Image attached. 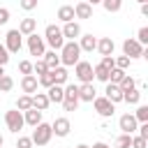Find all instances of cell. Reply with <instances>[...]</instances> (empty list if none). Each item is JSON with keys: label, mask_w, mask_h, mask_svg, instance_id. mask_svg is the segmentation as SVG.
Listing matches in <instances>:
<instances>
[{"label": "cell", "mask_w": 148, "mask_h": 148, "mask_svg": "<svg viewBox=\"0 0 148 148\" xmlns=\"http://www.w3.org/2000/svg\"><path fill=\"white\" fill-rule=\"evenodd\" d=\"M92 104H95V111H97L102 118H111V116H113V111H116V104H113V102H109L106 97H95V99H92Z\"/></svg>", "instance_id": "cell-8"}, {"label": "cell", "mask_w": 148, "mask_h": 148, "mask_svg": "<svg viewBox=\"0 0 148 148\" xmlns=\"http://www.w3.org/2000/svg\"><path fill=\"white\" fill-rule=\"evenodd\" d=\"M16 109L23 113V111H28V109H32V95H21L18 99H16Z\"/></svg>", "instance_id": "cell-28"}, {"label": "cell", "mask_w": 148, "mask_h": 148, "mask_svg": "<svg viewBox=\"0 0 148 148\" xmlns=\"http://www.w3.org/2000/svg\"><path fill=\"white\" fill-rule=\"evenodd\" d=\"M44 44H49L51 46V51H60L62 49V44H65V37H62V30L58 28V25H46V30H44Z\"/></svg>", "instance_id": "cell-2"}, {"label": "cell", "mask_w": 148, "mask_h": 148, "mask_svg": "<svg viewBox=\"0 0 148 148\" xmlns=\"http://www.w3.org/2000/svg\"><path fill=\"white\" fill-rule=\"evenodd\" d=\"M5 123H7V130L9 132H14V134H18L21 130H23V113L18 111V109H12V111H7L5 113Z\"/></svg>", "instance_id": "cell-4"}, {"label": "cell", "mask_w": 148, "mask_h": 148, "mask_svg": "<svg viewBox=\"0 0 148 148\" xmlns=\"http://www.w3.org/2000/svg\"><path fill=\"white\" fill-rule=\"evenodd\" d=\"M9 21V9L7 7H0V25H5Z\"/></svg>", "instance_id": "cell-46"}, {"label": "cell", "mask_w": 148, "mask_h": 148, "mask_svg": "<svg viewBox=\"0 0 148 148\" xmlns=\"http://www.w3.org/2000/svg\"><path fill=\"white\" fill-rule=\"evenodd\" d=\"M97 97V90L92 83H81L79 86V102H92Z\"/></svg>", "instance_id": "cell-14"}, {"label": "cell", "mask_w": 148, "mask_h": 148, "mask_svg": "<svg viewBox=\"0 0 148 148\" xmlns=\"http://www.w3.org/2000/svg\"><path fill=\"white\" fill-rule=\"evenodd\" d=\"M106 95V99L109 102H113V104H118V102H123V90H120V86H116V83H106V90H104Z\"/></svg>", "instance_id": "cell-17"}, {"label": "cell", "mask_w": 148, "mask_h": 148, "mask_svg": "<svg viewBox=\"0 0 148 148\" xmlns=\"http://www.w3.org/2000/svg\"><path fill=\"white\" fill-rule=\"evenodd\" d=\"M37 86H39V83H37V76H35V74H25V76L21 79V90H23L25 95H35V92H37Z\"/></svg>", "instance_id": "cell-13"}, {"label": "cell", "mask_w": 148, "mask_h": 148, "mask_svg": "<svg viewBox=\"0 0 148 148\" xmlns=\"http://www.w3.org/2000/svg\"><path fill=\"white\" fill-rule=\"evenodd\" d=\"M76 44H79L81 51H88V53H90V51H95V46H97V37H92V32H88V35H81Z\"/></svg>", "instance_id": "cell-16"}, {"label": "cell", "mask_w": 148, "mask_h": 148, "mask_svg": "<svg viewBox=\"0 0 148 148\" xmlns=\"http://www.w3.org/2000/svg\"><path fill=\"white\" fill-rule=\"evenodd\" d=\"M37 83H39V86H44V88H51V86H53V76H51V72H46V74L37 76Z\"/></svg>", "instance_id": "cell-37"}, {"label": "cell", "mask_w": 148, "mask_h": 148, "mask_svg": "<svg viewBox=\"0 0 148 148\" xmlns=\"http://www.w3.org/2000/svg\"><path fill=\"white\" fill-rule=\"evenodd\" d=\"M79 60H81V49H79V44H76V42H65L62 49H60V65L74 67Z\"/></svg>", "instance_id": "cell-1"}, {"label": "cell", "mask_w": 148, "mask_h": 148, "mask_svg": "<svg viewBox=\"0 0 148 148\" xmlns=\"http://www.w3.org/2000/svg\"><path fill=\"white\" fill-rule=\"evenodd\" d=\"M95 49L99 51V56H113V49H116V44H113V39H111V37H99Z\"/></svg>", "instance_id": "cell-15"}, {"label": "cell", "mask_w": 148, "mask_h": 148, "mask_svg": "<svg viewBox=\"0 0 148 148\" xmlns=\"http://www.w3.org/2000/svg\"><path fill=\"white\" fill-rule=\"evenodd\" d=\"M74 76L81 81V83H92V65L88 62V60H79L76 65H74Z\"/></svg>", "instance_id": "cell-5"}, {"label": "cell", "mask_w": 148, "mask_h": 148, "mask_svg": "<svg viewBox=\"0 0 148 148\" xmlns=\"http://www.w3.org/2000/svg\"><path fill=\"white\" fill-rule=\"evenodd\" d=\"M90 16H92V7L86 0L74 5V18H90Z\"/></svg>", "instance_id": "cell-18"}, {"label": "cell", "mask_w": 148, "mask_h": 148, "mask_svg": "<svg viewBox=\"0 0 148 148\" xmlns=\"http://www.w3.org/2000/svg\"><path fill=\"white\" fill-rule=\"evenodd\" d=\"M42 60H44V65L49 67V72L56 69V67H60V56H58L56 51H44V58H42Z\"/></svg>", "instance_id": "cell-22"}, {"label": "cell", "mask_w": 148, "mask_h": 148, "mask_svg": "<svg viewBox=\"0 0 148 148\" xmlns=\"http://www.w3.org/2000/svg\"><path fill=\"white\" fill-rule=\"evenodd\" d=\"M130 62H132V60H130L127 56H118V58H113V65H116L118 69H123V72L130 67Z\"/></svg>", "instance_id": "cell-34"}, {"label": "cell", "mask_w": 148, "mask_h": 148, "mask_svg": "<svg viewBox=\"0 0 148 148\" xmlns=\"http://www.w3.org/2000/svg\"><path fill=\"white\" fill-rule=\"evenodd\" d=\"M141 14H143V16H148V2H143V5H141Z\"/></svg>", "instance_id": "cell-49"}, {"label": "cell", "mask_w": 148, "mask_h": 148, "mask_svg": "<svg viewBox=\"0 0 148 148\" xmlns=\"http://www.w3.org/2000/svg\"><path fill=\"white\" fill-rule=\"evenodd\" d=\"M123 56H127L130 60L141 58V56H143V46H141L136 39H125V42H123Z\"/></svg>", "instance_id": "cell-9"}, {"label": "cell", "mask_w": 148, "mask_h": 148, "mask_svg": "<svg viewBox=\"0 0 148 148\" xmlns=\"http://www.w3.org/2000/svg\"><path fill=\"white\" fill-rule=\"evenodd\" d=\"M76 148H90V146H86V143H79V146H76Z\"/></svg>", "instance_id": "cell-51"}, {"label": "cell", "mask_w": 148, "mask_h": 148, "mask_svg": "<svg viewBox=\"0 0 148 148\" xmlns=\"http://www.w3.org/2000/svg\"><path fill=\"white\" fill-rule=\"evenodd\" d=\"M132 116L136 118V123H148V106L146 104H139L136 113H132Z\"/></svg>", "instance_id": "cell-31"}, {"label": "cell", "mask_w": 148, "mask_h": 148, "mask_svg": "<svg viewBox=\"0 0 148 148\" xmlns=\"http://www.w3.org/2000/svg\"><path fill=\"white\" fill-rule=\"evenodd\" d=\"M86 2H88L90 7H92V5H102V0H86Z\"/></svg>", "instance_id": "cell-50"}, {"label": "cell", "mask_w": 148, "mask_h": 148, "mask_svg": "<svg viewBox=\"0 0 148 148\" xmlns=\"http://www.w3.org/2000/svg\"><path fill=\"white\" fill-rule=\"evenodd\" d=\"M109 74H111V69H106V67H102V65H95V67H92V76H95L97 81L109 83Z\"/></svg>", "instance_id": "cell-27"}, {"label": "cell", "mask_w": 148, "mask_h": 148, "mask_svg": "<svg viewBox=\"0 0 148 148\" xmlns=\"http://www.w3.org/2000/svg\"><path fill=\"white\" fill-rule=\"evenodd\" d=\"M58 18H60L62 23L74 21V7H72V5H62V7L58 9Z\"/></svg>", "instance_id": "cell-25"}, {"label": "cell", "mask_w": 148, "mask_h": 148, "mask_svg": "<svg viewBox=\"0 0 148 148\" xmlns=\"http://www.w3.org/2000/svg\"><path fill=\"white\" fill-rule=\"evenodd\" d=\"M23 123L30 125V127L39 125V123H42V111H37V109H28V111H23Z\"/></svg>", "instance_id": "cell-19"}, {"label": "cell", "mask_w": 148, "mask_h": 148, "mask_svg": "<svg viewBox=\"0 0 148 148\" xmlns=\"http://www.w3.org/2000/svg\"><path fill=\"white\" fill-rule=\"evenodd\" d=\"M62 37H65V42H76V37H81L83 32H81V25L76 23V21H69V23H65L62 28Z\"/></svg>", "instance_id": "cell-10"}, {"label": "cell", "mask_w": 148, "mask_h": 148, "mask_svg": "<svg viewBox=\"0 0 148 148\" xmlns=\"http://www.w3.org/2000/svg\"><path fill=\"white\" fill-rule=\"evenodd\" d=\"M46 72H49V67L44 65V60H37V62H32V74L42 76V74H46Z\"/></svg>", "instance_id": "cell-36"}, {"label": "cell", "mask_w": 148, "mask_h": 148, "mask_svg": "<svg viewBox=\"0 0 148 148\" xmlns=\"http://www.w3.org/2000/svg\"><path fill=\"white\" fill-rule=\"evenodd\" d=\"M12 88H14V79L9 74H2L0 76V92H9Z\"/></svg>", "instance_id": "cell-29"}, {"label": "cell", "mask_w": 148, "mask_h": 148, "mask_svg": "<svg viewBox=\"0 0 148 148\" xmlns=\"http://www.w3.org/2000/svg\"><path fill=\"white\" fill-rule=\"evenodd\" d=\"M2 143H5V139H2V134H0V148H2Z\"/></svg>", "instance_id": "cell-52"}, {"label": "cell", "mask_w": 148, "mask_h": 148, "mask_svg": "<svg viewBox=\"0 0 148 148\" xmlns=\"http://www.w3.org/2000/svg\"><path fill=\"white\" fill-rule=\"evenodd\" d=\"M136 42L141 44V46H146L148 44V28L143 25V28H139V32H136Z\"/></svg>", "instance_id": "cell-38"}, {"label": "cell", "mask_w": 148, "mask_h": 148, "mask_svg": "<svg viewBox=\"0 0 148 148\" xmlns=\"http://www.w3.org/2000/svg\"><path fill=\"white\" fill-rule=\"evenodd\" d=\"M49 92H46V97H49V102H56V104H62V97H65V92H62V86H51V88H46Z\"/></svg>", "instance_id": "cell-24"}, {"label": "cell", "mask_w": 148, "mask_h": 148, "mask_svg": "<svg viewBox=\"0 0 148 148\" xmlns=\"http://www.w3.org/2000/svg\"><path fill=\"white\" fill-rule=\"evenodd\" d=\"M21 37L23 35L18 30H7V35H5V49H7V53H18L21 51V46H23Z\"/></svg>", "instance_id": "cell-6"}, {"label": "cell", "mask_w": 148, "mask_h": 148, "mask_svg": "<svg viewBox=\"0 0 148 148\" xmlns=\"http://www.w3.org/2000/svg\"><path fill=\"white\" fill-rule=\"evenodd\" d=\"M69 130H72V123H69L67 118H56V120L51 123V132H53L56 136H67Z\"/></svg>", "instance_id": "cell-12"}, {"label": "cell", "mask_w": 148, "mask_h": 148, "mask_svg": "<svg viewBox=\"0 0 148 148\" xmlns=\"http://www.w3.org/2000/svg\"><path fill=\"white\" fill-rule=\"evenodd\" d=\"M28 51H30V56H44V51H46V44H44V37H39L37 32H32V35H28Z\"/></svg>", "instance_id": "cell-7"}, {"label": "cell", "mask_w": 148, "mask_h": 148, "mask_svg": "<svg viewBox=\"0 0 148 148\" xmlns=\"http://www.w3.org/2000/svg\"><path fill=\"white\" fill-rule=\"evenodd\" d=\"M139 99H141V92H139L136 88L123 90V102H127V104H139Z\"/></svg>", "instance_id": "cell-26"}, {"label": "cell", "mask_w": 148, "mask_h": 148, "mask_svg": "<svg viewBox=\"0 0 148 148\" xmlns=\"http://www.w3.org/2000/svg\"><path fill=\"white\" fill-rule=\"evenodd\" d=\"M16 30H18L21 35H25V37H28V35H32V32L37 30V18H23V21L18 23V28H16Z\"/></svg>", "instance_id": "cell-20"}, {"label": "cell", "mask_w": 148, "mask_h": 148, "mask_svg": "<svg viewBox=\"0 0 148 148\" xmlns=\"http://www.w3.org/2000/svg\"><path fill=\"white\" fill-rule=\"evenodd\" d=\"M90 148H109V146H106V143H104V141H97V143H92V146H90Z\"/></svg>", "instance_id": "cell-48"}, {"label": "cell", "mask_w": 148, "mask_h": 148, "mask_svg": "<svg viewBox=\"0 0 148 148\" xmlns=\"http://www.w3.org/2000/svg\"><path fill=\"white\" fill-rule=\"evenodd\" d=\"M123 76H125V72H123V69H118V67H113V69H111V74H109V83H116V86H118V83L123 81Z\"/></svg>", "instance_id": "cell-32"}, {"label": "cell", "mask_w": 148, "mask_h": 148, "mask_svg": "<svg viewBox=\"0 0 148 148\" xmlns=\"http://www.w3.org/2000/svg\"><path fill=\"white\" fill-rule=\"evenodd\" d=\"M136 2H139V5H143V2H148V0H136Z\"/></svg>", "instance_id": "cell-54"}, {"label": "cell", "mask_w": 148, "mask_h": 148, "mask_svg": "<svg viewBox=\"0 0 148 148\" xmlns=\"http://www.w3.org/2000/svg\"><path fill=\"white\" fill-rule=\"evenodd\" d=\"M18 72H21L23 76H25V74H32V62H30V60H21V62H18Z\"/></svg>", "instance_id": "cell-39"}, {"label": "cell", "mask_w": 148, "mask_h": 148, "mask_svg": "<svg viewBox=\"0 0 148 148\" xmlns=\"http://www.w3.org/2000/svg\"><path fill=\"white\" fill-rule=\"evenodd\" d=\"M102 5H104V9H106V12L116 14V12H120V7H123V0H102Z\"/></svg>", "instance_id": "cell-30"}, {"label": "cell", "mask_w": 148, "mask_h": 148, "mask_svg": "<svg viewBox=\"0 0 148 148\" xmlns=\"http://www.w3.org/2000/svg\"><path fill=\"white\" fill-rule=\"evenodd\" d=\"M51 136H53V132H51V125L49 123H39V125H35V132H32V146H46L49 141H51Z\"/></svg>", "instance_id": "cell-3"}, {"label": "cell", "mask_w": 148, "mask_h": 148, "mask_svg": "<svg viewBox=\"0 0 148 148\" xmlns=\"http://www.w3.org/2000/svg\"><path fill=\"white\" fill-rule=\"evenodd\" d=\"M118 86H120V90H130V88H136V81H134V76L125 74V76H123V81H120Z\"/></svg>", "instance_id": "cell-33"}, {"label": "cell", "mask_w": 148, "mask_h": 148, "mask_svg": "<svg viewBox=\"0 0 148 148\" xmlns=\"http://www.w3.org/2000/svg\"><path fill=\"white\" fill-rule=\"evenodd\" d=\"M118 125H120L123 134H134L136 127H139V123H136V118H134L132 113H123V116L118 118Z\"/></svg>", "instance_id": "cell-11"}, {"label": "cell", "mask_w": 148, "mask_h": 148, "mask_svg": "<svg viewBox=\"0 0 148 148\" xmlns=\"http://www.w3.org/2000/svg\"><path fill=\"white\" fill-rule=\"evenodd\" d=\"M7 62H9V53H7L5 44H0V67H5Z\"/></svg>", "instance_id": "cell-45"}, {"label": "cell", "mask_w": 148, "mask_h": 148, "mask_svg": "<svg viewBox=\"0 0 148 148\" xmlns=\"http://www.w3.org/2000/svg\"><path fill=\"white\" fill-rule=\"evenodd\" d=\"M51 76H53V83L56 86H65L67 79H69V72L65 67H56V69H51Z\"/></svg>", "instance_id": "cell-23"}, {"label": "cell", "mask_w": 148, "mask_h": 148, "mask_svg": "<svg viewBox=\"0 0 148 148\" xmlns=\"http://www.w3.org/2000/svg\"><path fill=\"white\" fill-rule=\"evenodd\" d=\"M99 65H102V67H106V69H113V67H116V65H113V56H102Z\"/></svg>", "instance_id": "cell-44"}, {"label": "cell", "mask_w": 148, "mask_h": 148, "mask_svg": "<svg viewBox=\"0 0 148 148\" xmlns=\"http://www.w3.org/2000/svg\"><path fill=\"white\" fill-rule=\"evenodd\" d=\"M136 130H139V136H143V139H148V123H141V125H139Z\"/></svg>", "instance_id": "cell-47"}, {"label": "cell", "mask_w": 148, "mask_h": 148, "mask_svg": "<svg viewBox=\"0 0 148 148\" xmlns=\"http://www.w3.org/2000/svg\"><path fill=\"white\" fill-rule=\"evenodd\" d=\"M16 148H32V139H30V136H18Z\"/></svg>", "instance_id": "cell-43"}, {"label": "cell", "mask_w": 148, "mask_h": 148, "mask_svg": "<svg viewBox=\"0 0 148 148\" xmlns=\"http://www.w3.org/2000/svg\"><path fill=\"white\" fill-rule=\"evenodd\" d=\"M146 143H148V139H143V136H132L130 148H146Z\"/></svg>", "instance_id": "cell-41"}, {"label": "cell", "mask_w": 148, "mask_h": 148, "mask_svg": "<svg viewBox=\"0 0 148 148\" xmlns=\"http://www.w3.org/2000/svg\"><path fill=\"white\" fill-rule=\"evenodd\" d=\"M49 97H46V92H35L32 95V109H37V111H46L49 109Z\"/></svg>", "instance_id": "cell-21"}, {"label": "cell", "mask_w": 148, "mask_h": 148, "mask_svg": "<svg viewBox=\"0 0 148 148\" xmlns=\"http://www.w3.org/2000/svg\"><path fill=\"white\" fill-rule=\"evenodd\" d=\"M37 2H39V0H18L21 9H25V12H32V9H37Z\"/></svg>", "instance_id": "cell-40"}, {"label": "cell", "mask_w": 148, "mask_h": 148, "mask_svg": "<svg viewBox=\"0 0 148 148\" xmlns=\"http://www.w3.org/2000/svg\"><path fill=\"white\" fill-rule=\"evenodd\" d=\"M62 106H65V111H76L79 109V99H62Z\"/></svg>", "instance_id": "cell-42"}, {"label": "cell", "mask_w": 148, "mask_h": 148, "mask_svg": "<svg viewBox=\"0 0 148 148\" xmlns=\"http://www.w3.org/2000/svg\"><path fill=\"white\" fill-rule=\"evenodd\" d=\"M2 74H5V67H0V76H2Z\"/></svg>", "instance_id": "cell-53"}, {"label": "cell", "mask_w": 148, "mask_h": 148, "mask_svg": "<svg viewBox=\"0 0 148 148\" xmlns=\"http://www.w3.org/2000/svg\"><path fill=\"white\" fill-rule=\"evenodd\" d=\"M130 143H132V134H120L116 139V148H130Z\"/></svg>", "instance_id": "cell-35"}]
</instances>
